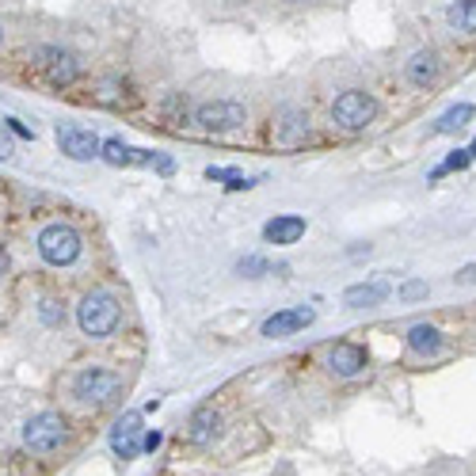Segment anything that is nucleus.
<instances>
[{"mask_svg":"<svg viewBox=\"0 0 476 476\" xmlns=\"http://www.w3.org/2000/svg\"><path fill=\"white\" fill-rule=\"evenodd\" d=\"M119 301L111 294H88L77 309V324L81 332L91 336V339H107L119 328Z\"/></svg>","mask_w":476,"mask_h":476,"instance_id":"f257e3e1","label":"nucleus"},{"mask_svg":"<svg viewBox=\"0 0 476 476\" xmlns=\"http://www.w3.org/2000/svg\"><path fill=\"white\" fill-rule=\"evenodd\" d=\"M31 69L43 72L53 88H69L72 81L81 77L77 58H72L69 50H58V46H39V50H34L31 53Z\"/></svg>","mask_w":476,"mask_h":476,"instance_id":"f03ea898","label":"nucleus"},{"mask_svg":"<svg viewBox=\"0 0 476 476\" xmlns=\"http://www.w3.org/2000/svg\"><path fill=\"white\" fill-rule=\"evenodd\" d=\"M377 115V100L370 91H343V96L332 103V119L343 126V130H366Z\"/></svg>","mask_w":476,"mask_h":476,"instance_id":"7ed1b4c3","label":"nucleus"},{"mask_svg":"<svg viewBox=\"0 0 476 476\" xmlns=\"http://www.w3.org/2000/svg\"><path fill=\"white\" fill-rule=\"evenodd\" d=\"M65 419L53 415V412H43V415H31L24 424V446L34 450V453H53L62 443H65Z\"/></svg>","mask_w":476,"mask_h":476,"instance_id":"20e7f679","label":"nucleus"},{"mask_svg":"<svg viewBox=\"0 0 476 476\" xmlns=\"http://www.w3.org/2000/svg\"><path fill=\"white\" fill-rule=\"evenodd\" d=\"M119 389H122V377L115 370H103V366H88L72 381V393L88 400V405H107V400L119 396Z\"/></svg>","mask_w":476,"mask_h":476,"instance_id":"39448f33","label":"nucleus"},{"mask_svg":"<svg viewBox=\"0 0 476 476\" xmlns=\"http://www.w3.org/2000/svg\"><path fill=\"white\" fill-rule=\"evenodd\" d=\"M39 255L53 267H69L81 255V236L69 225H46L39 233Z\"/></svg>","mask_w":476,"mask_h":476,"instance_id":"423d86ee","label":"nucleus"},{"mask_svg":"<svg viewBox=\"0 0 476 476\" xmlns=\"http://www.w3.org/2000/svg\"><path fill=\"white\" fill-rule=\"evenodd\" d=\"M195 122L203 126L206 134H229V130H241V126L248 122L244 107L233 103V100H214V103H203L195 111Z\"/></svg>","mask_w":476,"mask_h":476,"instance_id":"0eeeda50","label":"nucleus"},{"mask_svg":"<svg viewBox=\"0 0 476 476\" xmlns=\"http://www.w3.org/2000/svg\"><path fill=\"white\" fill-rule=\"evenodd\" d=\"M58 145H62V153L72 157V160H96L100 149H103V141L84 130V126H58Z\"/></svg>","mask_w":476,"mask_h":476,"instance_id":"6e6552de","label":"nucleus"},{"mask_svg":"<svg viewBox=\"0 0 476 476\" xmlns=\"http://www.w3.org/2000/svg\"><path fill=\"white\" fill-rule=\"evenodd\" d=\"M317 320V313L309 305H294V309H282V313H274L263 320V336L267 339H286V336H294L301 332V328H309Z\"/></svg>","mask_w":476,"mask_h":476,"instance_id":"1a4fd4ad","label":"nucleus"},{"mask_svg":"<svg viewBox=\"0 0 476 476\" xmlns=\"http://www.w3.org/2000/svg\"><path fill=\"white\" fill-rule=\"evenodd\" d=\"M141 434H145L141 431V412H126L111 427V450L122 457V462L126 457H138L141 453Z\"/></svg>","mask_w":476,"mask_h":476,"instance_id":"9d476101","label":"nucleus"},{"mask_svg":"<svg viewBox=\"0 0 476 476\" xmlns=\"http://www.w3.org/2000/svg\"><path fill=\"white\" fill-rule=\"evenodd\" d=\"M263 236H267L271 244H298L301 236H305V217H298V214L271 217V222L263 225Z\"/></svg>","mask_w":476,"mask_h":476,"instance_id":"9b49d317","label":"nucleus"},{"mask_svg":"<svg viewBox=\"0 0 476 476\" xmlns=\"http://www.w3.org/2000/svg\"><path fill=\"white\" fill-rule=\"evenodd\" d=\"M100 157H103L107 164H115V168H122V164H153V160H157L149 149H130V145L119 141V138H107L103 149H100Z\"/></svg>","mask_w":476,"mask_h":476,"instance_id":"f8f14e48","label":"nucleus"},{"mask_svg":"<svg viewBox=\"0 0 476 476\" xmlns=\"http://www.w3.org/2000/svg\"><path fill=\"white\" fill-rule=\"evenodd\" d=\"M328 366H332L339 377H355L366 366V351H362V347H355V343H336L332 355H328Z\"/></svg>","mask_w":476,"mask_h":476,"instance_id":"ddd939ff","label":"nucleus"},{"mask_svg":"<svg viewBox=\"0 0 476 476\" xmlns=\"http://www.w3.org/2000/svg\"><path fill=\"white\" fill-rule=\"evenodd\" d=\"M389 298V286L386 282H358L343 294V305L347 309H370V305H381Z\"/></svg>","mask_w":476,"mask_h":476,"instance_id":"4468645a","label":"nucleus"},{"mask_svg":"<svg viewBox=\"0 0 476 476\" xmlns=\"http://www.w3.org/2000/svg\"><path fill=\"white\" fill-rule=\"evenodd\" d=\"M305 134H309V119L301 111H282V119L274 122V141L279 145H298L305 141Z\"/></svg>","mask_w":476,"mask_h":476,"instance_id":"2eb2a0df","label":"nucleus"},{"mask_svg":"<svg viewBox=\"0 0 476 476\" xmlns=\"http://www.w3.org/2000/svg\"><path fill=\"white\" fill-rule=\"evenodd\" d=\"M434 77H438V58L431 50H419V53H412V62H408V81L415 84V88H427V84H434Z\"/></svg>","mask_w":476,"mask_h":476,"instance_id":"dca6fc26","label":"nucleus"},{"mask_svg":"<svg viewBox=\"0 0 476 476\" xmlns=\"http://www.w3.org/2000/svg\"><path fill=\"white\" fill-rule=\"evenodd\" d=\"M217 431H222V419H217L214 408H198L191 415V443L206 446V443H214V438H217Z\"/></svg>","mask_w":476,"mask_h":476,"instance_id":"f3484780","label":"nucleus"},{"mask_svg":"<svg viewBox=\"0 0 476 476\" xmlns=\"http://www.w3.org/2000/svg\"><path fill=\"white\" fill-rule=\"evenodd\" d=\"M408 347L415 355H434L438 347H443V336H438V328H431V324H415L408 332Z\"/></svg>","mask_w":476,"mask_h":476,"instance_id":"a211bd4d","label":"nucleus"},{"mask_svg":"<svg viewBox=\"0 0 476 476\" xmlns=\"http://www.w3.org/2000/svg\"><path fill=\"white\" fill-rule=\"evenodd\" d=\"M469 119H472V107L469 103H457V107H450V111L434 122V134H457Z\"/></svg>","mask_w":476,"mask_h":476,"instance_id":"6ab92c4d","label":"nucleus"},{"mask_svg":"<svg viewBox=\"0 0 476 476\" xmlns=\"http://www.w3.org/2000/svg\"><path fill=\"white\" fill-rule=\"evenodd\" d=\"M450 24L457 27V31H469V34H476V0H457V5H450Z\"/></svg>","mask_w":476,"mask_h":476,"instance_id":"aec40b11","label":"nucleus"},{"mask_svg":"<svg viewBox=\"0 0 476 476\" xmlns=\"http://www.w3.org/2000/svg\"><path fill=\"white\" fill-rule=\"evenodd\" d=\"M210 179H225V187L229 191H241V187H255L260 179H244L241 172H233V168H206Z\"/></svg>","mask_w":476,"mask_h":476,"instance_id":"412c9836","label":"nucleus"},{"mask_svg":"<svg viewBox=\"0 0 476 476\" xmlns=\"http://www.w3.org/2000/svg\"><path fill=\"white\" fill-rule=\"evenodd\" d=\"M236 271H241L244 274V279H260V274H286V267H271L267 260H255V255H252V260H241V267H236Z\"/></svg>","mask_w":476,"mask_h":476,"instance_id":"4be33fe9","label":"nucleus"},{"mask_svg":"<svg viewBox=\"0 0 476 476\" xmlns=\"http://www.w3.org/2000/svg\"><path fill=\"white\" fill-rule=\"evenodd\" d=\"M469 149H457V153H450L446 157V164H438V168H434V176H446V172H462V168H469Z\"/></svg>","mask_w":476,"mask_h":476,"instance_id":"5701e85b","label":"nucleus"},{"mask_svg":"<svg viewBox=\"0 0 476 476\" xmlns=\"http://www.w3.org/2000/svg\"><path fill=\"white\" fill-rule=\"evenodd\" d=\"M400 298H405V301L427 298V282H405V286H400Z\"/></svg>","mask_w":476,"mask_h":476,"instance_id":"b1692460","label":"nucleus"},{"mask_svg":"<svg viewBox=\"0 0 476 476\" xmlns=\"http://www.w3.org/2000/svg\"><path fill=\"white\" fill-rule=\"evenodd\" d=\"M96 100H100V103H115V100H119V81H103L100 91H96Z\"/></svg>","mask_w":476,"mask_h":476,"instance_id":"393cba45","label":"nucleus"},{"mask_svg":"<svg viewBox=\"0 0 476 476\" xmlns=\"http://www.w3.org/2000/svg\"><path fill=\"white\" fill-rule=\"evenodd\" d=\"M160 443H164L160 431H145V434H141V450H145V453H153Z\"/></svg>","mask_w":476,"mask_h":476,"instance_id":"a878e982","label":"nucleus"},{"mask_svg":"<svg viewBox=\"0 0 476 476\" xmlns=\"http://www.w3.org/2000/svg\"><path fill=\"white\" fill-rule=\"evenodd\" d=\"M5 122H8V130H12V134H20V138H27V141H31V138H34V134H31V130H27V126H24V122H20V119H5Z\"/></svg>","mask_w":476,"mask_h":476,"instance_id":"bb28decb","label":"nucleus"},{"mask_svg":"<svg viewBox=\"0 0 476 476\" xmlns=\"http://www.w3.org/2000/svg\"><path fill=\"white\" fill-rule=\"evenodd\" d=\"M457 282H462V286H472V282H476V263H469L465 271H457Z\"/></svg>","mask_w":476,"mask_h":476,"instance_id":"cd10ccee","label":"nucleus"},{"mask_svg":"<svg viewBox=\"0 0 476 476\" xmlns=\"http://www.w3.org/2000/svg\"><path fill=\"white\" fill-rule=\"evenodd\" d=\"M43 320L46 324H58V309H53V301H43Z\"/></svg>","mask_w":476,"mask_h":476,"instance_id":"c85d7f7f","label":"nucleus"},{"mask_svg":"<svg viewBox=\"0 0 476 476\" xmlns=\"http://www.w3.org/2000/svg\"><path fill=\"white\" fill-rule=\"evenodd\" d=\"M8 267H12V260H8V252L0 248V274H8Z\"/></svg>","mask_w":476,"mask_h":476,"instance_id":"c756f323","label":"nucleus"},{"mask_svg":"<svg viewBox=\"0 0 476 476\" xmlns=\"http://www.w3.org/2000/svg\"><path fill=\"white\" fill-rule=\"evenodd\" d=\"M469 157H472V160H476V141H472V149H469Z\"/></svg>","mask_w":476,"mask_h":476,"instance_id":"7c9ffc66","label":"nucleus"},{"mask_svg":"<svg viewBox=\"0 0 476 476\" xmlns=\"http://www.w3.org/2000/svg\"><path fill=\"white\" fill-rule=\"evenodd\" d=\"M0 39H5V31H0Z\"/></svg>","mask_w":476,"mask_h":476,"instance_id":"2f4dec72","label":"nucleus"}]
</instances>
